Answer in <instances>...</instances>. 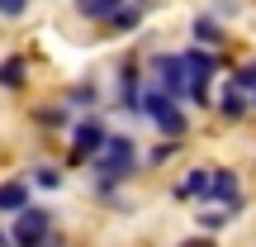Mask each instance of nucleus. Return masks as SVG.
I'll use <instances>...</instances> for the list:
<instances>
[{"instance_id": "f257e3e1", "label": "nucleus", "mask_w": 256, "mask_h": 247, "mask_svg": "<svg viewBox=\"0 0 256 247\" xmlns=\"http://www.w3.org/2000/svg\"><path fill=\"white\" fill-rule=\"evenodd\" d=\"M138 171H142V162H138V143H133L128 133H110L104 152L90 162V176H95V195H100V204L114 200V195H119Z\"/></svg>"}, {"instance_id": "f03ea898", "label": "nucleus", "mask_w": 256, "mask_h": 247, "mask_svg": "<svg viewBox=\"0 0 256 247\" xmlns=\"http://www.w3.org/2000/svg\"><path fill=\"white\" fill-rule=\"evenodd\" d=\"M104 143H110V124L100 119V114H81V119L72 124V162L76 166H90L95 157L104 152Z\"/></svg>"}, {"instance_id": "7ed1b4c3", "label": "nucleus", "mask_w": 256, "mask_h": 247, "mask_svg": "<svg viewBox=\"0 0 256 247\" xmlns=\"http://www.w3.org/2000/svg\"><path fill=\"white\" fill-rule=\"evenodd\" d=\"M152 81L162 86L171 100H185V95H190V72H185V62L176 53H152Z\"/></svg>"}, {"instance_id": "20e7f679", "label": "nucleus", "mask_w": 256, "mask_h": 247, "mask_svg": "<svg viewBox=\"0 0 256 247\" xmlns=\"http://www.w3.org/2000/svg\"><path fill=\"white\" fill-rule=\"evenodd\" d=\"M209 204H218V209H228V214H242V209H247V195H242V176L232 171V166H214V181H209Z\"/></svg>"}, {"instance_id": "39448f33", "label": "nucleus", "mask_w": 256, "mask_h": 247, "mask_svg": "<svg viewBox=\"0 0 256 247\" xmlns=\"http://www.w3.org/2000/svg\"><path fill=\"white\" fill-rule=\"evenodd\" d=\"M52 233V214L38 209V204H28L24 214H14V228H10V238H14V247H38Z\"/></svg>"}, {"instance_id": "423d86ee", "label": "nucleus", "mask_w": 256, "mask_h": 247, "mask_svg": "<svg viewBox=\"0 0 256 247\" xmlns=\"http://www.w3.org/2000/svg\"><path fill=\"white\" fill-rule=\"evenodd\" d=\"M209 181H214V166H190V171L176 181L171 200H180V204H209Z\"/></svg>"}, {"instance_id": "0eeeda50", "label": "nucleus", "mask_w": 256, "mask_h": 247, "mask_svg": "<svg viewBox=\"0 0 256 247\" xmlns=\"http://www.w3.org/2000/svg\"><path fill=\"white\" fill-rule=\"evenodd\" d=\"M147 15H152V0H124V5L104 19V29H110V34H133Z\"/></svg>"}, {"instance_id": "6e6552de", "label": "nucleus", "mask_w": 256, "mask_h": 247, "mask_svg": "<svg viewBox=\"0 0 256 247\" xmlns=\"http://www.w3.org/2000/svg\"><path fill=\"white\" fill-rule=\"evenodd\" d=\"M180 62H185V72H190V81H214V72H218V57L209 53V48H185L180 53Z\"/></svg>"}, {"instance_id": "1a4fd4ad", "label": "nucleus", "mask_w": 256, "mask_h": 247, "mask_svg": "<svg viewBox=\"0 0 256 247\" xmlns=\"http://www.w3.org/2000/svg\"><path fill=\"white\" fill-rule=\"evenodd\" d=\"M142 76H138V67L133 62H124L119 67V91H114V100H119L124 105V110H138V95H142Z\"/></svg>"}, {"instance_id": "9d476101", "label": "nucleus", "mask_w": 256, "mask_h": 247, "mask_svg": "<svg viewBox=\"0 0 256 247\" xmlns=\"http://www.w3.org/2000/svg\"><path fill=\"white\" fill-rule=\"evenodd\" d=\"M62 105H66V110H81V114H95V105H100V86H95V81H76L72 86V91H66L62 95Z\"/></svg>"}, {"instance_id": "9b49d317", "label": "nucleus", "mask_w": 256, "mask_h": 247, "mask_svg": "<svg viewBox=\"0 0 256 247\" xmlns=\"http://www.w3.org/2000/svg\"><path fill=\"white\" fill-rule=\"evenodd\" d=\"M24 86H28V62L19 53H10L5 62H0V91L14 95V91H24Z\"/></svg>"}, {"instance_id": "f8f14e48", "label": "nucleus", "mask_w": 256, "mask_h": 247, "mask_svg": "<svg viewBox=\"0 0 256 247\" xmlns=\"http://www.w3.org/2000/svg\"><path fill=\"white\" fill-rule=\"evenodd\" d=\"M28 209V181H0V214H24Z\"/></svg>"}, {"instance_id": "ddd939ff", "label": "nucleus", "mask_w": 256, "mask_h": 247, "mask_svg": "<svg viewBox=\"0 0 256 247\" xmlns=\"http://www.w3.org/2000/svg\"><path fill=\"white\" fill-rule=\"evenodd\" d=\"M190 38H194L200 48H218L228 34H223V24H218L214 15H194V19H190Z\"/></svg>"}, {"instance_id": "4468645a", "label": "nucleus", "mask_w": 256, "mask_h": 247, "mask_svg": "<svg viewBox=\"0 0 256 247\" xmlns=\"http://www.w3.org/2000/svg\"><path fill=\"white\" fill-rule=\"evenodd\" d=\"M38 128H43V133H62V128H72L76 124V114L66 110V105H38Z\"/></svg>"}, {"instance_id": "2eb2a0df", "label": "nucleus", "mask_w": 256, "mask_h": 247, "mask_svg": "<svg viewBox=\"0 0 256 247\" xmlns=\"http://www.w3.org/2000/svg\"><path fill=\"white\" fill-rule=\"evenodd\" d=\"M247 110H252V95H242L238 86H223V95H218V114H223V119H228V124H238Z\"/></svg>"}, {"instance_id": "dca6fc26", "label": "nucleus", "mask_w": 256, "mask_h": 247, "mask_svg": "<svg viewBox=\"0 0 256 247\" xmlns=\"http://www.w3.org/2000/svg\"><path fill=\"white\" fill-rule=\"evenodd\" d=\"M119 5H124V0H72L76 15H81V19H95V24H104V19H110Z\"/></svg>"}, {"instance_id": "f3484780", "label": "nucleus", "mask_w": 256, "mask_h": 247, "mask_svg": "<svg viewBox=\"0 0 256 247\" xmlns=\"http://www.w3.org/2000/svg\"><path fill=\"white\" fill-rule=\"evenodd\" d=\"M194 219H200V228H209V233H218L223 223L232 219V214H228V209H209V204H200V214H194Z\"/></svg>"}, {"instance_id": "a211bd4d", "label": "nucleus", "mask_w": 256, "mask_h": 247, "mask_svg": "<svg viewBox=\"0 0 256 247\" xmlns=\"http://www.w3.org/2000/svg\"><path fill=\"white\" fill-rule=\"evenodd\" d=\"M232 86H238L242 95H256V62H247V67H238V72H232Z\"/></svg>"}, {"instance_id": "6ab92c4d", "label": "nucleus", "mask_w": 256, "mask_h": 247, "mask_svg": "<svg viewBox=\"0 0 256 247\" xmlns=\"http://www.w3.org/2000/svg\"><path fill=\"white\" fill-rule=\"evenodd\" d=\"M34 185H43V190H57V185H62V171H57V166H34Z\"/></svg>"}, {"instance_id": "aec40b11", "label": "nucleus", "mask_w": 256, "mask_h": 247, "mask_svg": "<svg viewBox=\"0 0 256 247\" xmlns=\"http://www.w3.org/2000/svg\"><path fill=\"white\" fill-rule=\"evenodd\" d=\"M28 15V0H0V19H24Z\"/></svg>"}, {"instance_id": "412c9836", "label": "nucleus", "mask_w": 256, "mask_h": 247, "mask_svg": "<svg viewBox=\"0 0 256 247\" xmlns=\"http://www.w3.org/2000/svg\"><path fill=\"white\" fill-rule=\"evenodd\" d=\"M38 247H66V238H62V233H57V228H52V233H48V238H43V242H38Z\"/></svg>"}, {"instance_id": "4be33fe9", "label": "nucleus", "mask_w": 256, "mask_h": 247, "mask_svg": "<svg viewBox=\"0 0 256 247\" xmlns=\"http://www.w3.org/2000/svg\"><path fill=\"white\" fill-rule=\"evenodd\" d=\"M180 247H218V242H214V238H185Z\"/></svg>"}, {"instance_id": "5701e85b", "label": "nucleus", "mask_w": 256, "mask_h": 247, "mask_svg": "<svg viewBox=\"0 0 256 247\" xmlns=\"http://www.w3.org/2000/svg\"><path fill=\"white\" fill-rule=\"evenodd\" d=\"M0 247H14V238H10V233H5V228H0Z\"/></svg>"}, {"instance_id": "b1692460", "label": "nucleus", "mask_w": 256, "mask_h": 247, "mask_svg": "<svg viewBox=\"0 0 256 247\" xmlns=\"http://www.w3.org/2000/svg\"><path fill=\"white\" fill-rule=\"evenodd\" d=\"M252 110H256V95H252Z\"/></svg>"}]
</instances>
